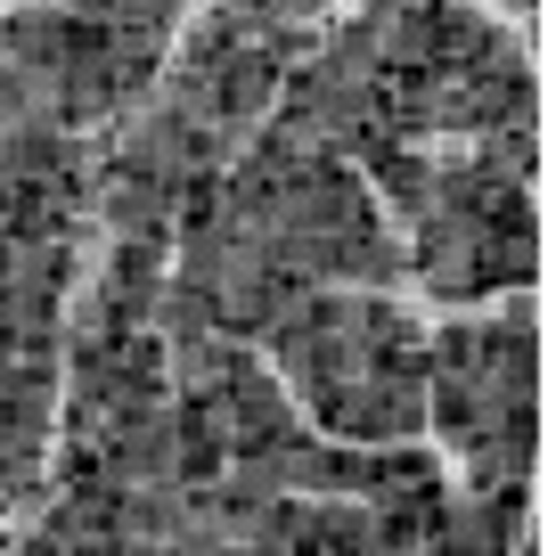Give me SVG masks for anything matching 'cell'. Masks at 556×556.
I'll return each instance as SVG.
<instances>
[{
	"mask_svg": "<svg viewBox=\"0 0 556 556\" xmlns=\"http://www.w3.org/2000/svg\"><path fill=\"white\" fill-rule=\"evenodd\" d=\"M270 361L312 426L409 442L426 426V328L377 287H312L270 319Z\"/></svg>",
	"mask_w": 556,
	"mask_h": 556,
	"instance_id": "cell-1",
	"label": "cell"
},
{
	"mask_svg": "<svg viewBox=\"0 0 556 556\" xmlns=\"http://www.w3.org/2000/svg\"><path fill=\"white\" fill-rule=\"evenodd\" d=\"M409 222L417 287L434 303L523 295L540 270L532 222V148H475V156H393L384 164Z\"/></svg>",
	"mask_w": 556,
	"mask_h": 556,
	"instance_id": "cell-2",
	"label": "cell"
},
{
	"mask_svg": "<svg viewBox=\"0 0 556 556\" xmlns=\"http://www.w3.org/2000/svg\"><path fill=\"white\" fill-rule=\"evenodd\" d=\"M426 426L475 483H523L540 442V312H475L426 336Z\"/></svg>",
	"mask_w": 556,
	"mask_h": 556,
	"instance_id": "cell-3",
	"label": "cell"
},
{
	"mask_svg": "<svg viewBox=\"0 0 556 556\" xmlns=\"http://www.w3.org/2000/svg\"><path fill=\"white\" fill-rule=\"evenodd\" d=\"M0 50H9L17 83L34 90L50 115L83 123V115H115V106L156 74L164 41L115 34V25L74 17V9H34V17H17L9 34H0Z\"/></svg>",
	"mask_w": 556,
	"mask_h": 556,
	"instance_id": "cell-4",
	"label": "cell"
},
{
	"mask_svg": "<svg viewBox=\"0 0 556 556\" xmlns=\"http://www.w3.org/2000/svg\"><path fill=\"white\" fill-rule=\"evenodd\" d=\"M74 17H99V25H115V34H148V41H164V25L189 9V0H66Z\"/></svg>",
	"mask_w": 556,
	"mask_h": 556,
	"instance_id": "cell-5",
	"label": "cell"
},
{
	"mask_svg": "<svg viewBox=\"0 0 556 556\" xmlns=\"http://www.w3.org/2000/svg\"><path fill=\"white\" fill-rule=\"evenodd\" d=\"M312 9H328V0H229V17H254V25H295Z\"/></svg>",
	"mask_w": 556,
	"mask_h": 556,
	"instance_id": "cell-6",
	"label": "cell"
},
{
	"mask_svg": "<svg viewBox=\"0 0 556 556\" xmlns=\"http://www.w3.org/2000/svg\"><path fill=\"white\" fill-rule=\"evenodd\" d=\"M507 9H516V17H532V9H540V0H507Z\"/></svg>",
	"mask_w": 556,
	"mask_h": 556,
	"instance_id": "cell-7",
	"label": "cell"
}]
</instances>
